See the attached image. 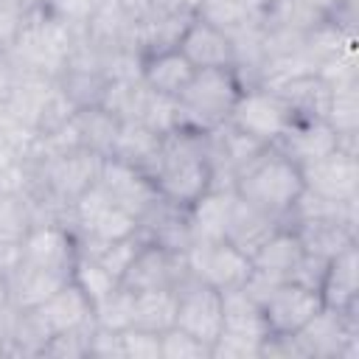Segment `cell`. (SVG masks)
<instances>
[{
	"instance_id": "obj_1",
	"label": "cell",
	"mask_w": 359,
	"mask_h": 359,
	"mask_svg": "<svg viewBox=\"0 0 359 359\" xmlns=\"http://www.w3.org/2000/svg\"><path fill=\"white\" fill-rule=\"evenodd\" d=\"M157 194L180 208H191L202 194L213 188L205 135L188 129H171L163 135V154L151 177Z\"/></svg>"
},
{
	"instance_id": "obj_2",
	"label": "cell",
	"mask_w": 359,
	"mask_h": 359,
	"mask_svg": "<svg viewBox=\"0 0 359 359\" xmlns=\"http://www.w3.org/2000/svg\"><path fill=\"white\" fill-rule=\"evenodd\" d=\"M76 36L79 34L62 17H56L48 6H36L25 14L22 28L6 53L14 70L59 79L70 62Z\"/></svg>"
},
{
	"instance_id": "obj_3",
	"label": "cell",
	"mask_w": 359,
	"mask_h": 359,
	"mask_svg": "<svg viewBox=\"0 0 359 359\" xmlns=\"http://www.w3.org/2000/svg\"><path fill=\"white\" fill-rule=\"evenodd\" d=\"M244 90L241 79L233 67H213L196 70L185 90L174 98L177 129L188 132H213L216 126L227 123L238 93Z\"/></svg>"
},
{
	"instance_id": "obj_4",
	"label": "cell",
	"mask_w": 359,
	"mask_h": 359,
	"mask_svg": "<svg viewBox=\"0 0 359 359\" xmlns=\"http://www.w3.org/2000/svg\"><path fill=\"white\" fill-rule=\"evenodd\" d=\"M233 191L255 205L258 210L275 216L278 222L286 219V213L292 210L294 199L303 191V177L300 168L286 160L280 151H275L272 146H266L233 182Z\"/></svg>"
},
{
	"instance_id": "obj_5",
	"label": "cell",
	"mask_w": 359,
	"mask_h": 359,
	"mask_svg": "<svg viewBox=\"0 0 359 359\" xmlns=\"http://www.w3.org/2000/svg\"><path fill=\"white\" fill-rule=\"evenodd\" d=\"M0 109L8 118H14L20 126H25L34 137H39L65 126L76 107L67 101L56 79L14 70V81Z\"/></svg>"
},
{
	"instance_id": "obj_6",
	"label": "cell",
	"mask_w": 359,
	"mask_h": 359,
	"mask_svg": "<svg viewBox=\"0 0 359 359\" xmlns=\"http://www.w3.org/2000/svg\"><path fill=\"white\" fill-rule=\"evenodd\" d=\"M269 337V325L261 303H255L241 286L222 292V334L210 348V359H247L261 356V342Z\"/></svg>"
},
{
	"instance_id": "obj_7",
	"label": "cell",
	"mask_w": 359,
	"mask_h": 359,
	"mask_svg": "<svg viewBox=\"0 0 359 359\" xmlns=\"http://www.w3.org/2000/svg\"><path fill=\"white\" fill-rule=\"evenodd\" d=\"M292 121H294L292 109L286 107L280 93L266 84L244 87L236 98L230 118H227V123H233L238 132L250 135L252 140H258L264 146H272L292 126Z\"/></svg>"
},
{
	"instance_id": "obj_8",
	"label": "cell",
	"mask_w": 359,
	"mask_h": 359,
	"mask_svg": "<svg viewBox=\"0 0 359 359\" xmlns=\"http://www.w3.org/2000/svg\"><path fill=\"white\" fill-rule=\"evenodd\" d=\"M306 359H353L359 353V320L323 306L297 334Z\"/></svg>"
},
{
	"instance_id": "obj_9",
	"label": "cell",
	"mask_w": 359,
	"mask_h": 359,
	"mask_svg": "<svg viewBox=\"0 0 359 359\" xmlns=\"http://www.w3.org/2000/svg\"><path fill=\"white\" fill-rule=\"evenodd\" d=\"M70 230L84 238H126L137 233V219L123 210L104 188L90 185L70 208Z\"/></svg>"
},
{
	"instance_id": "obj_10",
	"label": "cell",
	"mask_w": 359,
	"mask_h": 359,
	"mask_svg": "<svg viewBox=\"0 0 359 359\" xmlns=\"http://www.w3.org/2000/svg\"><path fill=\"white\" fill-rule=\"evenodd\" d=\"M177 317L174 325L199 342L210 345L222 334V292L196 280L191 272L177 283Z\"/></svg>"
},
{
	"instance_id": "obj_11",
	"label": "cell",
	"mask_w": 359,
	"mask_h": 359,
	"mask_svg": "<svg viewBox=\"0 0 359 359\" xmlns=\"http://www.w3.org/2000/svg\"><path fill=\"white\" fill-rule=\"evenodd\" d=\"M185 264H188V272L224 292V289H236L247 280L250 269H252V261L236 250L230 241L219 238V241H194L188 250H185Z\"/></svg>"
},
{
	"instance_id": "obj_12",
	"label": "cell",
	"mask_w": 359,
	"mask_h": 359,
	"mask_svg": "<svg viewBox=\"0 0 359 359\" xmlns=\"http://www.w3.org/2000/svg\"><path fill=\"white\" fill-rule=\"evenodd\" d=\"M188 275L185 252L143 241L135 258L129 261L121 286L132 292H151V289H177V283Z\"/></svg>"
},
{
	"instance_id": "obj_13",
	"label": "cell",
	"mask_w": 359,
	"mask_h": 359,
	"mask_svg": "<svg viewBox=\"0 0 359 359\" xmlns=\"http://www.w3.org/2000/svg\"><path fill=\"white\" fill-rule=\"evenodd\" d=\"M303 188L337 202H356L359 194V163L356 154L337 149L300 168Z\"/></svg>"
},
{
	"instance_id": "obj_14",
	"label": "cell",
	"mask_w": 359,
	"mask_h": 359,
	"mask_svg": "<svg viewBox=\"0 0 359 359\" xmlns=\"http://www.w3.org/2000/svg\"><path fill=\"white\" fill-rule=\"evenodd\" d=\"M269 334H297L320 309L323 297L317 289L300 286L294 280H283L272 289V294L261 303Z\"/></svg>"
},
{
	"instance_id": "obj_15",
	"label": "cell",
	"mask_w": 359,
	"mask_h": 359,
	"mask_svg": "<svg viewBox=\"0 0 359 359\" xmlns=\"http://www.w3.org/2000/svg\"><path fill=\"white\" fill-rule=\"evenodd\" d=\"M98 185L104 188L107 196H112L123 210H129L137 222L140 216L160 199L151 177H146L143 171L115 160V157H104L101 174H98Z\"/></svg>"
},
{
	"instance_id": "obj_16",
	"label": "cell",
	"mask_w": 359,
	"mask_h": 359,
	"mask_svg": "<svg viewBox=\"0 0 359 359\" xmlns=\"http://www.w3.org/2000/svg\"><path fill=\"white\" fill-rule=\"evenodd\" d=\"M177 50L196 67V70H213V67H233L236 65V48L233 36L196 14L185 25Z\"/></svg>"
},
{
	"instance_id": "obj_17",
	"label": "cell",
	"mask_w": 359,
	"mask_h": 359,
	"mask_svg": "<svg viewBox=\"0 0 359 359\" xmlns=\"http://www.w3.org/2000/svg\"><path fill=\"white\" fill-rule=\"evenodd\" d=\"M280 93V98L286 101V107L292 109L294 121H328L331 112V79H325L317 70H303V73H292L275 84Z\"/></svg>"
},
{
	"instance_id": "obj_18",
	"label": "cell",
	"mask_w": 359,
	"mask_h": 359,
	"mask_svg": "<svg viewBox=\"0 0 359 359\" xmlns=\"http://www.w3.org/2000/svg\"><path fill=\"white\" fill-rule=\"evenodd\" d=\"M275 151H280L286 160H292L297 168L331 154L339 149V132L328 121H292V126L272 143Z\"/></svg>"
},
{
	"instance_id": "obj_19",
	"label": "cell",
	"mask_w": 359,
	"mask_h": 359,
	"mask_svg": "<svg viewBox=\"0 0 359 359\" xmlns=\"http://www.w3.org/2000/svg\"><path fill=\"white\" fill-rule=\"evenodd\" d=\"M39 328L45 331V337L50 339L53 334H62V331H73V328H81V325H90L95 323L93 317V303L87 300V294L70 280L65 283L59 292H53L45 303H39L36 309H31Z\"/></svg>"
},
{
	"instance_id": "obj_20",
	"label": "cell",
	"mask_w": 359,
	"mask_h": 359,
	"mask_svg": "<svg viewBox=\"0 0 359 359\" xmlns=\"http://www.w3.org/2000/svg\"><path fill=\"white\" fill-rule=\"evenodd\" d=\"M320 297H323V306L334 311L356 314L359 309V250L356 244L328 258V266L320 283Z\"/></svg>"
},
{
	"instance_id": "obj_21",
	"label": "cell",
	"mask_w": 359,
	"mask_h": 359,
	"mask_svg": "<svg viewBox=\"0 0 359 359\" xmlns=\"http://www.w3.org/2000/svg\"><path fill=\"white\" fill-rule=\"evenodd\" d=\"M294 230L303 252L334 258L345 247L356 244V219L348 216H323V219H303L294 224H286Z\"/></svg>"
},
{
	"instance_id": "obj_22",
	"label": "cell",
	"mask_w": 359,
	"mask_h": 359,
	"mask_svg": "<svg viewBox=\"0 0 359 359\" xmlns=\"http://www.w3.org/2000/svg\"><path fill=\"white\" fill-rule=\"evenodd\" d=\"M137 233L143 241L185 252L191 247V227H188V208H180L168 199H157L137 222Z\"/></svg>"
},
{
	"instance_id": "obj_23",
	"label": "cell",
	"mask_w": 359,
	"mask_h": 359,
	"mask_svg": "<svg viewBox=\"0 0 359 359\" xmlns=\"http://www.w3.org/2000/svg\"><path fill=\"white\" fill-rule=\"evenodd\" d=\"M278 227H283V222H278L275 216L258 210L255 205L244 202L236 194V202H233V210H230V222H227V230H224V241H230L236 250H241L247 258H252L261 250V244Z\"/></svg>"
},
{
	"instance_id": "obj_24",
	"label": "cell",
	"mask_w": 359,
	"mask_h": 359,
	"mask_svg": "<svg viewBox=\"0 0 359 359\" xmlns=\"http://www.w3.org/2000/svg\"><path fill=\"white\" fill-rule=\"evenodd\" d=\"M160 154H163V135H157L154 129H149L140 121L121 123V132H118L115 146L109 151V157L143 171L146 177H154Z\"/></svg>"
},
{
	"instance_id": "obj_25",
	"label": "cell",
	"mask_w": 359,
	"mask_h": 359,
	"mask_svg": "<svg viewBox=\"0 0 359 359\" xmlns=\"http://www.w3.org/2000/svg\"><path fill=\"white\" fill-rule=\"evenodd\" d=\"M236 202L233 188H210L188 208V227H191V244L194 241H219L224 238L230 210Z\"/></svg>"
},
{
	"instance_id": "obj_26",
	"label": "cell",
	"mask_w": 359,
	"mask_h": 359,
	"mask_svg": "<svg viewBox=\"0 0 359 359\" xmlns=\"http://www.w3.org/2000/svg\"><path fill=\"white\" fill-rule=\"evenodd\" d=\"M196 73V67L177 50H160V53H149L140 59V79L149 90L160 93V95H168V98H177L185 84L191 81V76Z\"/></svg>"
},
{
	"instance_id": "obj_27",
	"label": "cell",
	"mask_w": 359,
	"mask_h": 359,
	"mask_svg": "<svg viewBox=\"0 0 359 359\" xmlns=\"http://www.w3.org/2000/svg\"><path fill=\"white\" fill-rule=\"evenodd\" d=\"M269 6L272 0H202L196 17L227 34H238L261 28L269 14Z\"/></svg>"
},
{
	"instance_id": "obj_28",
	"label": "cell",
	"mask_w": 359,
	"mask_h": 359,
	"mask_svg": "<svg viewBox=\"0 0 359 359\" xmlns=\"http://www.w3.org/2000/svg\"><path fill=\"white\" fill-rule=\"evenodd\" d=\"M70 129H73L79 146H84L101 157H109L115 137L121 132V121L112 112H107L104 107H79L70 115Z\"/></svg>"
},
{
	"instance_id": "obj_29",
	"label": "cell",
	"mask_w": 359,
	"mask_h": 359,
	"mask_svg": "<svg viewBox=\"0 0 359 359\" xmlns=\"http://www.w3.org/2000/svg\"><path fill=\"white\" fill-rule=\"evenodd\" d=\"M143 238L140 233L135 236H126V238H84V236H76V250L79 255L95 261L98 266H104L107 272L123 278L129 261L135 258V252L140 250Z\"/></svg>"
},
{
	"instance_id": "obj_30",
	"label": "cell",
	"mask_w": 359,
	"mask_h": 359,
	"mask_svg": "<svg viewBox=\"0 0 359 359\" xmlns=\"http://www.w3.org/2000/svg\"><path fill=\"white\" fill-rule=\"evenodd\" d=\"M174 317H177V292L174 289L135 292L132 328L163 334V331L174 328Z\"/></svg>"
},
{
	"instance_id": "obj_31",
	"label": "cell",
	"mask_w": 359,
	"mask_h": 359,
	"mask_svg": "<svg viewBox=\"0 0 359 359\" xmlns=\"http://www.w3.org/2000/svg\"><path fill=\"white\" fill-rule=\"evenodd\" d=\"M149 95H151V90L143 84L140 76L109 79V84H107V90H104V98H101V107H104L107 112H112L121 123H126V121H140L143 112H146Z\"/></svg>"
},
{
	"instance_id": "obj_32",
	"label": "cell",
	"mask_w": 359,
	"mask_h": 359,
	"mask_svg": "<svg viewBox=\"0 0 359 359\" xmlns=\"http://www.w3.org/2000/svg\"><path fill=\"white\" fill-rule=\"evenodd\" d=\"M300 255H303V247H300L294 230L283 224V227H278V230L261 244V250H258L250 261H252L255 269H266V272L280 275V278L286 280Z\"/></svg>"
},
{
	"instance_id": "obj_33",
	"label": "cell",
	"mask_w": 359,
	"mask_h": 359,
	"mask_svg": "<svg viewBox=\"0 0 359 359\" xmlns=\"http://www.w3.org/2000/svg\"><path fill=\"white\" fill-rule=\"evenodd\" d=\"M356 70L331 79V112L328 123L339 135H356L359 129V95H356Z\"/></svg>"
},
{
	"instance_id": "obj_34",
	"label": "cell",
	"mask_w": 359,
	"mask_h": 359,
	"mask_svg": "<svg viewBox=\"0 0 359 359\" xmlns=\"http://www.w3.org/2000/svg\"><path fill=\"white\" fill-rule=\"evenodd\" d=\"M73 283L87 294V300L95 306V303H101L104 297H109L118 286H121V278L118 275H112V272H107L104 266H98L95 261H90V258H84V255H79L76 252V264H73Z\"/></svg>"
},
{
	"instance_id": "obj_35",
	"label": "cell",
	"mask_w": 359,
	"mask_h": 359,
	"mask_svg": "<svg viewBox=\"0 0 359 359\" xmlns=\"http://www.w3.org/2000/svg\"><path fill=\"white\" fill-rule=\"evenodd\" d=\"M31 143H34V135L0 109V177L11 174L28 157Z\"/></svg>"
},
{
	"instance_id": "obj_36",
	"label": "cell",
	"mask_w": 359,
	"mask_h": 359,
	"mask_svg": "<svg viewBox=\"0 0 359 359\" xmlns=\"http://www.w3.org/2000/svg\"><path fill=\"white\" fill-rule=\"evenodd\" d=\"M132 306H135V292L126 286H118L109 297L93 306L95 325L109 328V331H126L132 328Z\"/></svg>"
},
{
	"instance_id": "obj_37",
	"label": "cell",
	"mask_w": 359,
	"mask_h": 359,
	"mask_svg": "<svg viewBox=\"0 0 359 359\" xmlns=\"http://www.w3.org/2000/svg\"><path fill=\"white\" fill-rule=\"evenodd\" d=\"M93 328L95 323L90 325H81V328H73V331H62V334H53L39 356H59V359H81L90 353V337H93Z\"/></svg>"
},
{
	"instance_id": "obj_38",
	"label": "cell",
	"mask_w": 359,
	"mask_h": 359,
	"mask_svg": "<svg viewBox=\"0 0 359 359\" xmlns=\"http://www.w3.org/2000/svg\"><path fill=\"white\" fill-rule=\"evenodd\" d=\"M160 353L163 359H210V345L174 325L160 334Z\"/></svg>"
},
{
	"instance_id": "obj_39",
	"label": "cell",
	"mask_w": 359,
	"mask_h": 359,
	"mask_svg": "<svg viewBox=\"0 0 359 359\" xmlns=\"http://www.w3.org/2000/svg\"><path fill=\"white\" fill-rule=\"evenodd\" d=\"M123 339V359H163L160 353V334L143 328L121 331Z\"/></svg>"
},
{
	"instance_id": "obj_40",
	"label": "cell",
	"mask_w": 359,
	"mask_h": 359,
	"mask_svg": "<svg viewBox=\"0 0 359 359\" xmlns=\"http://www.w3.org/2000/svg\"><path fill=\"white\" fill-rule=\"evenodd\" d=\"M98 3H101V0H48L45 6H48L56 17H62L76 34H81L84 25L90 22V17L95 14Z\"/></svg>"
},
{
	"instance_id": "obj_41",
	"label": "cell",
	"mask_w": 359,
	"mask_h": 359,
	"mask_svg": "<svg viewBox=\"0 0 359 359\" xmlns=\"http://www.w3.org/2000/svg\"><path fill=\"white\" fill-rule=\"evenodd\" d=\"M28 11L31 8L25 6V0H0V48L3 50H8V45L20 34Z\"/></svg>"
},
{
	"instance_id": "obj_42",
	"label": "cell",
	"mask_w": 359,
	"mask_h": 359,
	"mask_svg": "<svg viewBox=\"0 0 359 359\" xmlns=\"http://www.w3.org/2000/svg\"><path fill=\"white\" fill-rule=\"evenodd\" d=\"M325 266H328V258H320V255L303 252V255L297 258V264L292 266V272H289V278H286V280H294V283H300V286H309V289H317V292H320V283H323Z\"/></svg>"
},
{
	"instance_id": "obj_43",
	"label": "cell",
	"mask_w": 359,
	"mask_h": 359,
	"mask_svg": "<svg viewBox=\"0 0 359 359\" xmlns=\"http://www.w3.org/2000/svg\"><path fill=\"white\" fill-rule=\"evenodd\" d=\"M87 356H98V359H123V339L121 331H109L95 325L93 337H90V353Z\"/></svg>"
},
{
	"instance_id": "obj_44",
	"label": "cell",
	"mask_w": 359,
	"mask_h": 359,
	"mask_svg": "<svg viewBox=\"0 0 359 359\" xmlns=\"http://www.w3.org/2000/svg\"><path fill=\"white\" fill-rule=\"evenodd\" d=\"M149 3L165 14H196L202 0H149Z\"/></svg>"
},
{
	"instance_id": "obj_45",
	"label": "cell",
	"mask_w": 359,
	"mask_h": 359,
	"mask_svg": "<svg viewBox=\"0 0 359 359\" xmlns=\"http://www.w3.org/2000/svg\"><path fill=\"white\" fill-rule=\"evenodd\" d=\"M11 81H14V65H11L8 53L0 48V107H3L6 95H8V87H11Z\"/></svg>"
},
{
	"instance_id": "obj_46",
	"label": "cell",
	"mask_w": 359,
	"mask_h": 359,
	"mask_svg": "<svg viewBox=\"0 0 359 359\" xmlns=\"http://www.w3.org/2000/svg\"><path fill=\"white\" fill-rule=\"evenodd\" d=\"M0 356H14L11 342H8V337H6V334H0Z\"/></svg>"
},
{
	"instance_id": "obj_47",
	"label": "cell",
	"mask_w": 359,
	"mask_h": 359,
	"mask_svg": "<svg viewBox=\"0 0 359 359\" xmlns=\"http://www.w3.org/2000/svg\"><path fill=\"white\" fill-rule=\"evenodd\" d=\"M45 3H48V0H25L28 8H36V6H45Z\"/></svg>"
}]
</instances>
